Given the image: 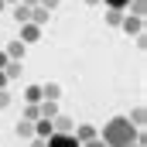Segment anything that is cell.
Returning a JSON list of instances; mask_svg holds the SVG:
<instances>
[{"mask_svg":"<svg viewBox=\"0 0 147 147\" xmlns=\"http://www.w3.org/2000/svg\"><path fill=\"white\" fill-rule=\"evenodd\" d=\"M137 137H140V130H134L127 116H113L110 123H103V137L99 140L106 147H130V144H137Z\"/></svg>","mask_w":147,"mask_h":147,"instance_id":"obj_1","label":"cell"},{"mask_svg":"<svg viewBox=\"0 0 147 147\" xmlns=\"http://www.w3.org/2000/svg\"><path fill=\"white\" fill-rule=\"evenodd\" d=\"M72 137L79 140V144H89V140H96L99 134H96V127H92V123H79V127L72 130Z\"/></svg>","mask_w":147,"mask_h":147,"instance_id":"obj_2","label":"cell"},{"mask_svg":"<svg viewBox=\"0 0 147 147\" xmlns=\"http://www.w3.org/2000/svg\"><path fill=\"white\" fill-rule=\"evenodd\" d=\"M120 28H123L127 34H134V38H140V34H144V21H140V17H130V14L120 21Z\"/></svg>","mask_w":147,"mask_h":147,"instance_id":"obj_3","label":"cell"},{"mask_svg":"<svg viewBox=\"0 0 147 147\" xmlns=\"http://www.w3.org/2000/svg\"><path fill=\"white\" fill-rule=\"evenodd\" d=\"M48 147H82V144L75 140L72 134H51L48 137Z\"/></svg>","mask_w":147,"mask_h":147,"instance_id":"obj_4","label":"cell"},{"mask_svg":"<svg viewBox=\"0 0 147 147\" xmlns=\"http://www.w3.org/2000/svg\"><path fill=\"white\" fill-rule=\"evenodd\" d=\"M51 130H55V134H72V130H75V120H72V116H62V113H58V116L51 120Z\"/></svg>","mask_w":147,"mask_h":147,"instance_id":"obj_5","label":"cell"},{"mask_svg":"<svg viewBox=\"0 0 147 147\" xmlns=\"http://www.w3.org/2000/svg\"><path fill=\"white\" fill-rule=\"evenodd\" d=\"M38 38H41V28H34L31 21H28V24H21V38H17L21 45H31V41H38Z\"/></svg>","mask_w":147,"mask_h":147,"instance_id":"obj_6","label":"cell"},{"mask_svg":"<svg viewBox=\"0 0 147 147\" xmlns=\"http://www.w3.org/2000/svg\"><path fill=\"white\" fill-rule=\"evenodd\" d=\"M48 21H51V14H48L41 3H38V7H31V24H34V28H45Z\"/></svg>","mask_w":147,"mask_h":147,"instance_id":"obj_7","label":"cell"},{"mask_svg":"<svg viewBox=\"0 0 147 147\" xmlns=\"http://www.w3.org/2000/svg\"><path fill=\"white\" fill-rule=\"evenodd\" d=\"M58 96H62V86H58V82H48V86H41V99H48V103H58Z\"/></svg>","mask_w":147,"mask_h":147,"instance_id":"obj_8","label":"cell"},{"mask_svg":"<svg viewBox=\"0 0 147 147\" xmlns=\"http://www.w3.org/2000/svg\"><path fill=\"white\" fill-rule=\"evenodd\" d=\"M3 55H7V58H10V62H24V45H21V41H10V45H7V51H3Z\"/></svg>","mask_w":147,"mask_h":147,"instance_id":"obj_9","label":"cell"},{"mask_svg":"<svg viewBox=\"0 0 147 147\" xmlns=\"http://www.w3.org/2000/svg\"><path fill=\"white\" fill-rule=\"evenodd\" d=\"M14 134H17L21 140H34V123H28V120H21V123L14 127Z\"/></svg>","mask_w":147,"mask_h":147,"instance_id":"obj_10","label":"cell"},{"mask_svg":"<svg viewBox=\"0 0 147 147\" xmlns=\"http://www.w3.org/2000/svg\"><path fill=\"white\" fill-rule=\"evenodd\" d=\"M38 110H41V120H55V116H58V103L41 99V103H38Z\"/></svg>","mask_w":147,"mask_h":147,"instance_id":"obj_11","label":"cell"},{"mask_svg":"<svg viewBox=\"0 0 147 147\" xmlns=\"http://www.w3.org/2000/svg\"><path fill=\"white\" fill-rule=\"evenodd\" d=\"M55 130H51V120H34V137H41V140H48Z\"/></svg>","mask_w":147,"mask_h":147,"instance_id":"obj_12","label":"cell"},{"mask_svg":"<svg viewBox=\"0 0 147 147\" xmlns=\"http://www.w3.org/2000/svg\"><path fill=\"white\" fill-rule=\"evenodd\" d=\"M127 10H130V17H140V21H144V14H147V0H130V3H127Z\"/></svg>","mask_w":147,"mask_h":147,"instance_id":"obj_13","label":"cell"},{"mask_svg":"<svg viewBox=\"0 0 147 147\" xmlns=\"http://www.w3.org/2000/svg\"><path fill=\"white\" fill-rule=\"evenodd\" d=\"M24 103H28V106H38V103H41V86H28V89H24Z\"/></svg>","mask_w":147,"mask_h":147,"instance_id":"obj_14","label":"cell"},{"mask_svg":"<svg viewBox=\"0 0 147 147\" xmlns=\"http://www.w3.org/2000/svg\"><path fill=\"white\" fill-rule=\"evenodd\" d=\"M127 120H130V127H134V130H140V127H144V120H147V110H144V106H137Z\"/></svg>","mask_w":147,"mask_h":147,"instance_id":"obj_15","label":"cell"},{"mask_svg":"<svg viewBox=\"0 0 147 147\" xmlns=\"http://www.w3.org/2000/svg\"><path fill=\"white\" fill-rule=\"evenodd\" d=\"M14 21H17V24H28V21H31V7L14 3Z\"/></svg>","mask_w":147,"mask_h":147,"instance_id":"obj_16","label":"cell"},{"mask_svg":"<svg viewBox=\"0 0 147 147\" xmlns=\"http://www.w3.org/2000/svg\"><path fill=\"white\" fill-rule=\"evenodd\" d=\"M21 72H24V65H21V62H7V69H3L7 82H10V79H21Z\"/></svg>","mask_w":147,"mask_h":147,"instance_id":"obj_17","label":"cell"},{"mask_svg":"<svg viewBox=\"0 0 147 147\" xmlns=\"http://www.w3.org/2000/svg\"><path fill=\"white\" fill-rule=\"evenodd\" d=\"M103 21H106L110 28H120V21H123V10H106V14H103Z\"/></svg>","mask_w":147,"mask_h":147,"instance_id":"obj_18","label":"cell"},{"mask_svg":"<svg viewBox=\"0 0 147 147\" xmlns=\"http://www.w3.org/2000/svg\"><path fill=\"white\" fill-rule=\"evenodd\" d=\"M21 120H28V123H34V120H41V110H38V106H28Z\"/></svg>","mask_w":147,"mask_h":147,"instance_id":"obj_19","label":"cell"},{"mask_svg":"<svg viewBox=\"0 0 147 147\" xmlns=\"http://www.w3.org/2000/svg\"><path fill=\"white\" fill-rule=\"evenodd\" d=\"M103 3H106V10H127L130 0H103Z\"/></svg>","mask_w":147,"mask_h":147,"instance_id":"obj_20","label":"cell"},{"mask_svg":"<svg viewBox=\"0 0 147 147\" xmlns=\"http://www.w3.org/2000/svg\"><path fill=\"white\" fill-rule=\"evenodd\" d=\"M38 3H41V7H45L48 14H51V10H58V0H38Z\"/></svg>","mask_w":147,"mask_h":147,"instance_id":"obj_21","label":"cell"},{"mask_svg":"<svg viewBox=\"0 0 147 147\" xmlns=\"http://www.w3.org/2000/svg\"><path fill=\"white\" fill-rule=\"evenodd\" d=\"M7 106H10V92H7V89H0V110H7Z\"/></svg>","mask_w":147,"mask_h":147,"instance_id":"obj_22","label":"cell"},{"mask_svg":"<svg viewBox=\"0 0 147 147\" xmlns=\"http://www.w3.org/2000/svg\"><path fill=\"white\" fill-rule=\"evenodd\" d=\"M82 147H106V144H103V140L96 137V140H89V144H82Z\"/></svg>","mask_w":147,"mask_h":147,"instance_id":"obj_23","label":"cell"},{"mask_svg":"<svg viewBox=\"0 0 147 147\" xmlns=\"http://www.w3.org/2000/svg\"><path fill=\"white\" fill-rule=\"evenodd\" d=\"M31 147H48V140H41V137H34V140H31Z\"/></svg>","mask_w":147,"mask_h":147,"instance_id":"obj_24","label":"cell"},{"mask_svg":"<svg viewBox=\"0 0 147 147\" xmlns=\"http://www.w3.org/2000/svg\"><path fill=\"white\" fill-rule=\"evenodd\" d=\"M7 62H10V58H7V55L0 51V69H7Z\"/></svg>","mask_w":147,"mask_h":147,"instance_id":"obj_25","label":"cell"},{"mask_svg":"<svg viewBox=\"0 0 147 147\" xmlns=\"http://www.w3.org/2000/svg\"><path fill=\"white\" fill-rule=\"evenodd\" d=\"M0 89H7V75H3V69H0Z\"/></svg>","mask_w":147,"mask_h":147,"instance_id":"obj_26","label":"cell"},{"mask_svg":"<svg viewBox=\"0 0 147 147\" xmlns=\"http://www.w3.org/2000/svg\"><path fill=\"white\" fill-rule=\"evenodd\" d=\"M17 3H24V7H38V0H17Z\"/></svg>","mask_w":147,"mask_h":147,"instance_id":"obj_27","label":"cell"},{"mask_svg":"<svg viewBox=\"0 0 147 147\" xmlns=\"http://www.w3.org/2000/svg\"><path fill=\"white\" fill-rule=\"evenodd\" d=\"M130 147H144V137H137V144H130Z\"/></svg>","mask_w":147,"mask_h":147,"instance_id":"obj_28","label":"cell"},{"mask_svg":"<svg viewBox=\"0 0 147 147\" xmlns=\"http://www.w3.org/2000/svg\"><path fill=\"white\" fill-rule=\"evenodd\" d=\"M86 3H89V7H96V3H103V0H86Z\"/></svg>","mask_w":147,"mask_h":147,"instance_id":"obj_29","label":"cell"},{"mask_svg":"<svg viewBox=\"0 0 147 147\" xmlns=\"http://www.w3.org/2000/svg\"><path fill=\"white\" fill-rule=\"evenodd\" d=\"M3 7H7V3H3V0H0V14H3Z\"/></svg>","mask_w":147,"mask_h":147,"instance_id":"obj_30","label":"cell"},{"mask_svg":"<svg viewBox=\"0 0 147 147\" xmlns=\"http://www.w3.org/2000/svg\"><path fill=\"white\" fill-rule=\"evenodd\" d=\"M3 3H17V0H3Z\"/></svg>","mask_w":147,"mask_h":147,"instance_id":"obj_31","label":"cell"}]
</instances>
